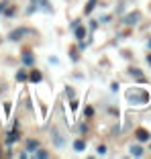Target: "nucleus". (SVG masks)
I'll list each match as a JSON object with an SVG mask.
<instances>
[{
  "instance_id": "nucleus-15",
  "label": "nucleus",
  "mask_w": 151,
  "mask_h": 159,
  "mask_svg": "<svg viewBox=\"0 0 151 159\" xmlns=\"http://www.w3.org/2000/svg\"><path fill=\"white\" fill-rule=\"evenodd\" d=\"M14 78H16V82H27V80H29V74H27L25 70H19Z\"/></svg>"
},
{
  "instance_id": "nucleus-23",
  "label": "nucleus",
  "mask_w": 151,
  "mask_h": 159,
  "mask_svg": "<svg viewBox=\"0 0 151 159\" xmlns=\"http://www.w3.org/2000/svg\"><path fill=\"white\" fill-rule=\"evenodd\" d=\"M86 47H88V43H86L84 39H82V41H80V45H78V49H80V51H86Z\"/></svg>"
},
{
  "instance_id": "nucleus-10",
  "label": "nucleus",
  "mask_w": 151,
  "mask_h": 159,
  "mask_svg": "<svg viewBox=\"0 0 151 159\" xmlns=\"http://www.w3.org/2000/svg\"><path fill=\"white\" fill-rule=\"evenodd\" d=\"M74 31H76V39H78V41H82V39H84L86 35H88V31H86V27H80V25H78V27H76Z\"/></svg>"
},
{
  "instance_id": "nucleus-3",
  "label": "nucleus",
  "mask_w": 151,
  "mask_h": 159,
  "mask_svg": "<svg viewBox=\"0 0 151 159\" xmlns=\"http://www.w3.org/2000/svg\"><path fill=\"white\" fill-rule=\"evenodd\" d=\"M27 33H29V29H25V27H21V29H14L12 33L8 35V39H10V41H21V39H23Z\"/></svg>"
},
{
  "instance_id": "nucleus-12",
  "label": "nucleus",
  "mask_w": 151,
  "mask_h": 159,
  "mask_svg": "<svg viewBox=\"0 0 151 159\" xmlns=\"http://www.w3.org/2000/svg\"><path fill=\"white\" fill-rule=\"evenodd\" d=\"M84 149H86V141H84V139H78V141H74V151L82 153Z\"/></svg>"
},
{
  "instance_id": "nucleus-27",
  "label": "nucleus",
  "mask_w": 151,
  "mask_h": 159,
  "mask_svg": "<svg viewBox=\"0 0 151 159\" xmlns=\"http://www.w3.org/2000/svg\"><path fill=\"white\" fill-rule=\"evenodd\" d=\"M96 27H98V23H96V20H90V29H92V31H94Z\"/></svg>"
},
{
  "instance_id": "nucleus-17",
  "label": "nucleus",
  "mask_w": 151,
  "mask_h": 159,
  "mask_svg": "<svg viewBox=\"0 0 151 159\" xmlns=\"http://www.w3.org/2000/svg\"><path fill=\"white\" fill-rule=\"evenodd\" d=\"M70 106H71V114L76 116V112H78V106H80V102H78V100H71Z\"/></svg>"
},
{
  "instance_id": "nucleus-30",
  "label": "nucleus",
  "mask_w": 151,
  "mask_h": 159,
  "mask_svg": "<svg viewBox=\"0 0 151 159\" xmlns=\"http://www.w3.org/2000/svg\"><path fill=\"white\" fill-rule=\"evenodd\" d=\"M147 45H149V49H151V39H149V43H147Z\"/></svg>"
},
{
  "instance_id": "nucleus-4",
  "label": "nucleus",
  "mask_w": 151,
  "mask_h": 159,
  "mask_svg": "<svg viewBox=\"0 0 151 159\" xmlns=\"http://www.w3.org/2000/svg\"><path fill=\"white\" fill-rule=\"evenodd\" d=\"M33 4L37 6V10H43V12H53V6L49 4V0H33Z\"/></svg>"
},
{
  "instance_id": "nucleus-6",
  "label": "nucleus",
  "mask_w": 151,
  "mask_h": 159,
  "mask_svg": "<svg viewBox=\"0 0 151 159\" xmlns=\"http://www.w3.org/2000/svg\"><path fill=\"white\" fill-rule=\"evenodd\" d=\"M21 59H23V63H25V66H29V67H31V66H35V55H33L31 51H23Z\"/></svg>"
},
{
  "instance_id": "nucleus-24",
  "label": "nucleus",
  "mask_w": 151,
  "mask_h": 159,
  "mask_svg": "<svg viewBox=\"0 0 151 159\" xmlns=\"http://www.w3.org/2000/svg\"><path fill=\"white\" fill-rule=\"evenodd\" d=\"M96 153H98V155H104V153H106V147H104V145H98V149H96Z\"/></svg>"
},
{
  "instance_id": "nucleus-33",
  "label": "nucleus",
  "mask_w": 151,
  "mask_h": 159,
  "mask_svg": "<svg viewBox=\"0 0 151 159\" xmlns=\"http://www.w3.org/2000/svg\"><path fill=\"white\" fill-rule=\"evenodd\" d=\"M149 149H151V147H149Z\"/></svg>"
},
{
  "instance_id": "nucleus-32",
  "label": "nucleus",
  "mask_w": 151,
  "mask_h": 159,
  "mask_svg": "<svg viewBox=\"0 0 151 159\" xmlns=\"http://www.w3.org/2000/svg\"><path fill=\"white\" fill-rule=\"evenodd\" d=\"M0 157H2V149H0Z\"/></svg>"
},
{
  "instance_id": "nucleus-25",
  "label": "nucleus",
  "mask_w": 151,
  "mask_h": 159,
  "mask_svg": "<svg viewBox=\"0 0 151 159\" xmlns=\"http://www.w3.org/2000/svg\"><path fill=\"white\" fill-rule=\"evenodd\" d=\"M70 57H71V61H78V59H80V55H78L76 51H71V53H70Z\"/></svg>"
},
{
  "instance_id": "nucleus-26",
  "label": "nucleus",
  "mask_w": 151,
  "mask_h": 159,
  "mask_svg": "<svg viewBox=\"0 0 151 159\" xmlns=\"http://www.w3.org/2000/svg\"><path fill=\"white\" fill-rule=\"evenodd\" d=\"M6 6H8V2H6V0H4V2H0V14L4 12V8H6Z\"/></svg>"
},
{
  "instance_id": "nucleus-2",
  "label": "nucleus",
  "mask_w": 151,
  "mask_h": 159,
  "mask_svg": "<svg viewBox=\"0 0 151 159\" xmlns=\"http://www.w3.org/2000/svg\"><path fill=\"white\" fill-rule=\"evenodd\" d=\"M139 19H141V12H139V10H135V12H129L127 16H125L123 23L127 25V27H131V25H137V23H139Z\"/></svg>"
},
{
  "instance_id": "nucleus-1",
  "label": "nucleus",
  "mask_w": 151,
  "mask_h": 159,
  "mask_svg": "<svg viewBox=\"0 0 151 159\" xmlns=\"http://www.w3.org/2000/svg\"><path fill=\"white\" fill-rule=\"evenodd\" d=\"M127 98H129L131 104H147L149 102V94L141 88H131L127 92Z\"/></svg>"
},
{
  "instance_id": "nucleus-31",
  "label": "nucleus",
  "mask_w": 151,
  "mask_h": 159,
  "mask_svg": "<svg viewBox=\"0 0 151 159\" xmlns=\"http://www.w3.org/2000/svg\"><path fill=\"white\" fill-rule=\"evenodd\" d=\"M0 43H2V35H0Z\"/></svg>"
},
{
  "instance_id": "nucleus-13",
  "label": "nucleus",
  "mask_w": 151,
  "mask_h": 159,
  "mask_svg": "<svg viewBox=\"0 0 151 159\" xmlns=\"http://www.w3.org/2000/svg\"><path fill=\"white\" fill-rule=\"evenodd\" d=\"M96 4H98V0H88V4L84 6V14H90L92 10L96 8Z\"/></svg>"
},
{
  "instance_id": "nucleus-18",
  "label": "nucleus",
  "mask_w": 151,
  "mask_h": 159,
  "mask_svg": "<svg viewBox=\"0 0 151 159\" xmlns=\"http://www.w3.org/2000/svg\"><path fill=\"white\" fill-rule=\"evenodd\" d=\"M35 155H37V157H41V159H45V157H49V153H47V151H43V149H39V151H35Z\"/></svg>"
},
{
  "instance_id": "nucleus-7",
  "label": "nucleus",
  "mask_w": 151,
  "mask_h": 159,
  "mask_svg": "<svg viewBox=\"0 0 151 159\" xmlns=\"http://www.w3.org/2000/svg\"><path fill=\"white\" fill-rule=\"evenodd\" d=\"M135 135H137V141H139V143H147V141L151 139V135L145 131V129H139V131L135 133Z\"/></svg>"
},
{
  "instance_id": "nucleus-20",
  "label": "nucleus",
  "mask_w": 151,
  "mask_h": 159,
  "mask_svg": "<svg viewBox=\"0 0 151 159\" xmlns=\"http://www.w3.org/2000/svg\"><path fill=\"white\" fill-rule=\"evenodd\" d=\"M84 114H86V116H92V114H94V108H92V106H86L84 108Z\"/></svg>"
},
{
  "instance_id": "nucleus-8",
  "label": "nucleus",
  "mask_w": 151,
  "mask_h": 159,
  "mask_svg": "<svg viewBox=\"0 0 151 159\" xmlns=\"http://www.w3.org/2000/svg\"><path fill=\"white\" fill-rule=\"evenodd\" d=\"M29 80H31V82H35V84H39V82L43 80V74L39 70H33L31 74H29Z\"/></svg>"
},
{
  "instance_id": "nucleus-16",
  "label": "nucleus",
  "mask_w": 151,
  "mask_h": 159,
  "mask_svg": "<svg viewBox=\"0 0 151 159\" xmlns=\"http://www.w3.org/2000/svg\"><path fill=\"white\" fill-rule=\"evenodd\" d=\"M51 137H53V141H55V145H57V147H62V145H63V139L59 137V133H57L55 129L51 131Z\"/></svg>"
},
{
  "instance_id": "nucleus-21",
  "label": "nucleus",
  "mask_w": 151,
  "mask_h": 159,
  "mask_svg": "<svg viewBox=\"0 0 151 159\" xmlns=\"http://www.w3.org/2000/svg\"><path fill=\"white\" fill-rule=\"evenodd\" d=\"M10 110H12V104L6 102V104H4V112H6V116H10Z\"/></svg>"
},
{
  "instance_id": "nucleus-14",
  "label": "nucleus",
  "mask_w": 151,
  "mask_h": 159,
  "mask_svg": "<svg viewBox=\"0 0 151 159\" xmlns=\"http://www.w3.org/2000/svg\"><path fill=\"white\" fill-rule=\"evenodd\" d=\"M37 149H39V141H33V139H29V141H27V151H31V153H35Z\"/></svg>"
},
{
  "instance_id": "nucleus-9",
  "label": "nucleus",
  "mask_w": 151,
  "mask_h": 159,
  "mask_svg": "<svg viewBox=\"0 0 151 159\" xmlns=\"http://www.w3.org/2000/svg\"><path fill=\"white\" fill-rule=\"evenodd\" d=\"M129 153H131L133 157H141L143 155V147L141 145H131L129 147Z\"/></svg>"
},
{
  "instance_id": "nucleus-29",
  "label": "nucleus",
  "mask_w": 151,
  "mask_h": 159,
  "mask_svg": "<svg viewBox=\"0 0 151 159\" xmlns=\"http://www.w3.org/2000/svg\"><path fill=\"white\" fill-rule=\"evenodd\" d=\"M147 63H149V66H151V53H149V55H147Z\"/></svg>"
},
{
  "instance_id": "nucleus-11",
  "label": "nucleus",
  "mask_w": 151,
  "mask_h": 159,
  "mask_svg": "<svg viewBox=\"0 0 151 159\" xmlns=\"http://www.w3.org/2000/svg\"><path fill=\"white\" fill-rule=\"evenodd\" d=\"M129 74H131L133 78H137L139 82H143V80H145V75H143V71H141V70H137V67H129Z\"/></svg>"
},
{
  "instance_id": "nucleus-22",
  "label": "nucleus",
  "mask_w": 151,
  "mask_h": 159,
  "mask_svg": "<svg viewBox=\"0 0 151 159\" xmlns=\"http://www.w3.org/2000/svg\"><path fill=\"white\" fill-rule=\"evenodd\" d=\"M74 88H70V86H66V96H70V98H74Z\"/></svg>"
},
{
  "instance_id": "nucleus-19",
  "label": "nucleus",
  "mask_w": 151,
  "mask_h": 159,
  "mask_svg": "<svg viewBox=\"0 0 151 159\" xmlns=\"http://www.w3.org/2000/svg\"><path fill=\"white\" fill-rule=\"evenodd\" d=\"M14 12H16V10H14L12 6H10V8H4V14L8 16V19H10V16H14Z\"/></svg>"
},
{
  "instance_id": "nucleus-5",
  "label": "nucleus",
  "mask_w": 151,
  "mask_h": 159,
  "mask_svg": "<svg viewBox=\"0 0 151 159\" xmlns=\"http://www.w3.org/2000/svg\"><path fill=\"white\" fill-rule=\"evenodd\" d=\"M19 139H21V135H19V125H16L12 131H8V135H6V143H8V145H12V143H16Z\"/></svg>"
},
{
  "instance_id": "nucleus-28",
  "label": "nucleus",
  "mask_w": 151,
  "mask_h": 159,
  "mask_svg": "<svg viewBox=\"0 0 151 159\" xmlns=\"http://www.w3.org/2000/svg\"><path fill=\"white\" fill-rule=\"evenodd\" d=\"M78 25H80V20L76 19V20H71V25H70V27H71V29H76V27H78Z\"/></svg>"
}]
</instances>
